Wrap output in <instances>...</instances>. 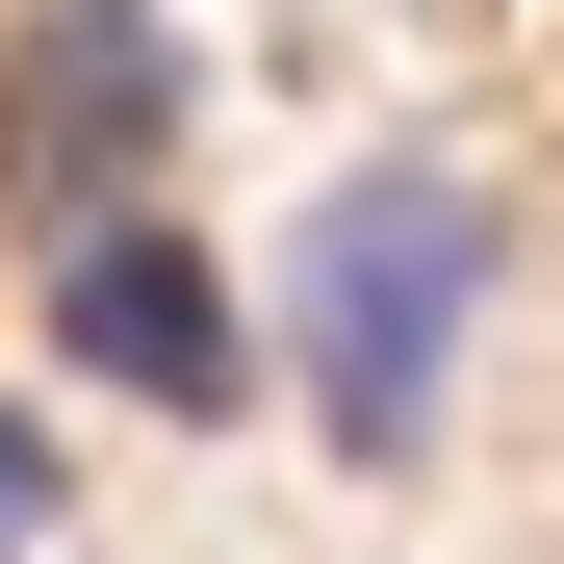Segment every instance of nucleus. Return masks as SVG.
<instances>
[{
    "mask_svg": "<svg viewBox=\"0 0 564 564\" xmlns=\"http://www.w3.org/2000/svg\"><path fill=\"white\" fill-rule=\"evenodd\" d=\"M462 334H488V180H462V154H359L308 206V257H282V386H308V436L359 462V488L436 462Z\"/></svg>",
    "mask_w": 564,
    "mask_h": 564,
    "instance_id": "obj_1",
    "label": "nucleus"
},
{
    "mask_svg": "<svg viewBox=\"0 0 564 564\" xmlns=\"http://www.w3.org/2000/svg\"><path fill=\"white\" fill-rule=\"evenodd\" d=\"M180 104H206V77H180L154 0H26V26H0V206H26V231L154 206V180H180Z\"/></svg>",
    "mask_w": 564,
    "mask_h": 564,
    "instance_id": "obj_2",
    "label": "nucleus"
},
{
    "mask_svg": "<svg viewBox=\"0 0 564 564\" xmlns=\"http://www.w3.org/2000/svg\"><path fill=\"white\" fill-rule=\"evenodd\" d=\"M26 282H52V359H77L104 411H180V436H206V411L257 386V308H231V257L180 231V180H154V206H77Z\"/></svg>",
    "mask_w": 564,
    "mask_h": 564,
    "instance_id": "obj_3",
    "label": "nucleus"
},
{
    "mask_svg": "<svg viewBox=\"0 0 564 564\" xmlns=\"http://www.w3.org/2000/svg\"><path fill=\"white\" fill-rule=\"evenodd\" d=\"M52 539V411H0V564Z\"/></svg>",
    "mask_w": 564,
    "mask_h": 564,
    "instance_id": "obj_4",
    "label": "nucleus"
}]
</instances>
